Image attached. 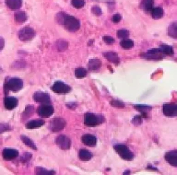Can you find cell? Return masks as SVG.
Listing matches in <instances>:
<instances>
[{"label": "cell", "instance_id": "cell-2", "mask_svg": "<svg viewBox=\"0 0 177 175\" xmlns=\"http://www.w3.org/2000/svg\"><path fill=\"white\" fill-rule=\"evenodd\" d=\"M23 87V81L19 78H11L8 79L5 84V90L7 91L10 90L13 92L19 91Z\"/></svg>", "mask_w": 177, "mask_h": 175}, {"label": "cell", "instance_id": "cell-36", "mask_svg": "<svg viewBox=\"0 0 177 175\" xmlns=\"http://www.w3.org/2000/svg\"><path fill=\"white\" fill-rule=\"evenodd\" d=\"M66 17H67V14L64 13V12L58 13L56 15V20H57V22L60 23V24H63V23H64V20H65V19H66Z\"/></svg>", "mask_w": 177, "mask_h": 175}, {"label": "cell", "instance_id": "cell-39", "mask_svg": "<svg viewBox=\"0 0 177 175\" xmlns=\"http://www.w3.org/2000/svg\"><path fill=\"white\" fill-rule=\"evenodd\" d=\"M141 123H142V117L140 116V115H136L134 117V119H133V123L135 124V125H139V124H141Z\"/></svg>", "mask_w": 177, "mask_h": 175}, {"label": "cell", "instance_id": "cell-32", "mask_svg": "<svg viewBox=\"0 0 177 175\" xmlns=\"http://www.w3.org/2000/svg\"><path fill=\"white\" fill-rule=\"evenodd\" d=\"M33 112V106H31V105H28L26 109H25V112H23V114H22V118H23V120L24 119H28L30 115H31V113Z\"/></svg>", "mask_w": 177, "mask_h": 175}, {"label": "cell", "instance_id": "cell-6", "mask_svg": "<svg viewBox=\"0 0 177 175\" xmlns=\"http://www.w3.org/2000/svg\"><path fill=\"white\" fill-rule=\"evenodd\" d=\"M66 121L61 117H55L50 123V129L53 132H60L66 126Z\"/></svg>", "mask_w": 177, "mask_h": 175}, {"label": "cell", "instance_id": "cell-4", "mask_svg": "<svg viewBox=\"0 0 177 175\" xmlns=\"http://www.w3.org/2000/svg\"><path fill=\"white\" fill-rule=\"evenodd\" d=\"M114 149L118 153V155L125 161H132L134 159V154L124 145H122V144L115 145Z\"/></svg>", "mask_w": 177, "mask_h": 175}, {"label": "cell", "instance_id": "cell-13", "mask_svg": "<svg viewBox=\"0 0 177 175\" xmlns=\"http://www.w3.org/2000/svg\"><path fill=\"white\" fill-rule=\"evenodd\" d=\"M165 160L170 165L177 167V150H172L165 154Z\"/></svg>", "mask_w": 177, "mask_h": 175}, {"label": "cell", "instance_id": "cell-8", "mask_svg": "<svg viewBox=\"0 0 177 175\" xmlns=\"http://www.w3.org/2000/svg\"><path fill=\"white\" fill-rule=\"evenodd\" d=\"M55 143L59 148L61 149H64V150L69 149L71 147V140L66 135H58L55 139Z\"/></svg>", "mask_w": 177, "mask_h": 175}, {"label": "cell", "instance_id": "cell-38", "mask_svg": "<svg viewBox=\"0 0 177 175\" xmlns=\"http://www.w3.org/2000/svg\"><path fill=\"white\" fill-rule=\"evenodd\" d=\"M111 104L113 105V106H114V107H118V108H124V104L121 102V101H111Z\"/></svg>", "mask_w": 177, "mask_h": 175}, {"label": "cell", "instance_id": "cell-17", "mask_svg": "<svg viewBox=\"0 0 177 175\" xmlns=\"http://www.w3.org/2000/svg\"><path fill=\"white\" fill-rule=\"evenodd\" d=\"M103 56L109 60L111 63H113V64H119L120 62V59L118 57L117 54H115L114 52H105L103 53Z\"/></svg>", "mask_w": 177, "mask_h": 175}, {"label": "cell", "instance_id": "cell-15", "mask_svg": "<svg viewBox=\"0 0 177 175\" xmlns=\"http://www.w3.org/2000/svg\"><path fill=\"white\" fill-rule=\"evenodd\" d=\"M81 140L83 144H85L86 146H89V147L95 146L96 142H97V138L95 136L92 135H89V134L82 135Z\"/></svg>", "mask_w": 177, "mask_h": 175}, {"label": "cell", "instance_id": "cell-33", "mask_svg": "<svg viewBox=\"0 0 177 175\" xmlns=\"http://www.w3.org/2000/svg\"><path fill=\"white\" fill-rule=\"evenodd\" d=\"M128 35H129V32L125 29H120L117 31V37L120 39H125L126 37H128Z\"/></svg>", "mask_w": 177, "mask_h": 175}, {"label": "cell", "instance_id": "cell-22", "mask_svg": "<svg viewBox=\"0 0 177 175\" xmlns=\"http://www.w3.org/2000/svg\"><path fill=\"white\" fill-rule=\"evenodd\" d=\"M44 124L43 120H32V121L29 122L26 124V127L28 129H34V128H38L41 127Z\"/></svg>", "mask_w": 177, "mask_h": 175}, {"label": "cell", "instance_id": "cell-42", "mask_svg": "<svg viewBox=\"0 0 177 175\" xmlns=\"http://www.w3.org/2000/svg\"><path fill=\"white\" fill-rule=\"evenodd\" d=\"M121 19H122V17H121V15L120 14H115V15H113V21L114 22V23H118L120 20H121Z\"/></svg>", "mask_w": 177, "mask_h": 175}, {"label": "cell", "instance_id": "cell-34", "mask_svg": "<svg viewBox=\"0 0 177 175\" xmlns=\"http://www.w3.org/2000/svg\"><path fill=\"white\" fill-rule=\"evenodd\" d=\"M134 108L136 109L137 111L141 112H144V113H146L147 112H149V111L151 110V107L148 106V105H135Z\"/></svg>", "mask_w": 177, "mask_h": 175}, {"label": "cell", "instance_id": "cell-31", "mask_svg": "<svg viewBox=\"0 0 177 175\" xmlns=\"http://www.w3.org/2000/svg\"><path fill=\"white\" fill-rule=\"evenodd\" d=\"M35 173L36 174H55V171H48V170H45L43 168H40V167H37L35 169Z\"/></svg>", "mask_w": 177, "mask_h": 175}, {"label": "cell", "instance_id": "cell-10", "mask_svg": "<svg viewBox=\"0 0 177 175\" xmlns=\"http://www.w3.org/2000/svg\"><path fill=\"white\" fill-rule=\"evenodd\" d=\"M52 90L55 93H68L71 90V88L61 81H56L52 87Z\"/></svg>", "mask_w": 177, "mask_h": 175}, {"label": "cell", "instance_id": "cell-20", "mask_svg": "<svg viewBox=\"0 0 177 175\" xmlns=\"http://www.w3.org/2000/svg\"><path fill=\"white\" fill-rule=\"evenodd\" d=\"M150 12H151V17L155 19H159L161 18H163V9L160 7L153 8Z\"/></svg>", "mask_w": 177, "mask_h": 175}, {"label": "cell", "instance_id": "cell-25", "mask_svg": "<svg viewBox=\"0 0 177 175\" xmlns=\"http://www.w3.org/2000/svg\"><path fill=\"white\" fill-rule=\"evenodd\" d=\"M27 19V15L24 11H19L15 14V20L18 23H23Z\"/></svg>", "mask_w": 177, "mask_h": 175}, {"label": "cell", "instance_id": "cell-24", "mask_svg": "<svg viewBox=\"0 0 177 175\" xmlns=\"http://www.w3.org/2000/svg\"><path fill=\"white\" fill-rule=\"evenodd\" d=\"M168 34L170 37L177 39V21L173 22L168 28Z\"/></svg>", "mask_w": 177, "mask_h": 175}, {"label": "cell", "instance_id": "cell-21", "mask_svg": "<svg viewBox=\"0 0 177 175\" xmlns=\"http://www.w3.org/2000/svg\"><path fill=\"white\" fill-rule=\"evenodd\" d=\"M79 156H80V159L83 161H88L92 158V154L87 149H80Z\"/></svg>", "mask_w": 177, "mask_h": 175}, {"label": "cell", "instance_id": "cell-26", "mask_svg": "<svg viewBox=\"0 0 177 175\" xmlns=\"http://www.w3.org/2000/svg\"><path fill=\"white\" fill-rule=\"evenodd\" d=\"M21 140H22V142L28 146L29 148H32V149H34V150H36L37 148H36V146H35V144L33 143V141L31 140V139H30L28 136H25V135H21Z\"/></svg>", "mask_w": 177, "mask_h": 175}, {"label": "cell", "instance_id": "cell-40", "mask_svg": "<svg viewBox=\"0 0 177 175\" xmlns=\"http://www.w3.org/2000/svg\"><path fill=\"white\" fill-rule=\"evenodd\" d=\"M103 41L105 43H107V44H112V43L114 42V39L113 37H111V36H104L103 37Z\"/></svg>", "mask_w": 177, "mask_h": 175}, {"label": "cell", "instance_id": "cell-9", "mask_svg": "<svg viewBox=\"0 0 177 175\" xmlns=\"http://www.w3.org/2000/svg\"><path fill=\"white\" fill-rule=\"evenodd\" d=\"M163 112L164 115L169 117H174L177 115V104L176 103H165L163 106Z\"/></svg>", "mask_w": 177, "mask_h": 175}, {"label": "cell", "instance_id": "cell-43", "mask_svg": "<svg viewBox=\"0 0 177 175\" xmlns=\"http://www.w3.org/2000/svg\"><path fill=\"white\" fill-rule=\"evenodd\" d=\"M30 158H31V155H30V153H25V154L23 155V158H22L21 161L24 162H27L30 160Z\"/></svg>", "mask_w": 177, "mask_h": 175}, {"label": "cell", "instance_id": "cell-11", "mask_svg": "<svg viewBox=\"0 0 177 175\" xmlns=\"http://www.w3.org/2000/svg\"><path fill=\"white\" fill-rule=\"evenodd\" d=\"M146 59L149 60H160L163 57V54L161 51V49H151L147 52V54L143 55Z\"/></svg>", "mask_w": 177, "mask_h": 175}, {"label": "cell", "instance_id": "cell-35", "mask_svg": "<svg viewBox=\"0 0 177 175\" xmlns=\"http://www.w3.org/2000/svg\"><path fill=\"white\" fill-rule=\"evenodd\" d=\"M72 5L76 8H81L85 5V1L84 0H72Z\"/></svg>", "mask_w": 177, "mask_h": 175}, {"label": "cell", "instance_id": "cell-44", "mask_svg": "<svg viewBox=\"0 0 177 175\" xmlns=\"http://www.w3.org/2000/svg\"><path fill=\"white\" fill-rule=\"evenodd\" d=\"M4 45H5V41L2 37H0V51L4 48Z\"/></svg>", "mask_w": 177, "mask_h": 175}, {"label": "cell", "instance_id": "cell-5", "mask_svg": "<svg viewBox=\"0 0 177 175\" xmlns=\"http://www.w3.org/2000/svg\"><path fill=\"white\" fill-rule=\"evenodd\" d=\"M34 30L30 27H24L22 28L19 31V40L23 41H27L31 40L34 37Z\"/></svg>", "mask_w": 177, "mask_h": 175}, {"label": "cell", "instance_id": "cell-28", "mask_svg": "<svg viewBox=\"0 0 177 175\" xmlns=\"http://www.w3.org/2000/svg\"><path fill=\"white\" fill-rule=\"evenodd\" d=\"M120 45L124 49H131L134 46V41L132 40H129V39H124L120 42Z\"/></svg>", "mask_w": 177, "mask_h": 175}, {"label": "cell", "instance_id": "cell-16", "mask_svg": "<svg viewBox=\"0 0 177 175\" xmlns=\"http://www.w3.org/2000/svg\"><path fill=\"white\" fill-rule=\"evenodd\" d=\"M4 104H5L6 109L13 110L14 108H16L17 105H18V100L16 98H14V97H6Z\"/></svg>", "mask_w": 177, "mask_h": 175}, {"label": "cell", "instance_id": "cell-1", "mask_svg": "<svg viewBox=\"0 0 177 175\" xmlns=\"http://www.w3.org/2000/svg\"><path fill=\"white\" fill-rule=\"evenodd\" d=\"M104 121V118L102 115H96L93 113H86L84 116V123L85 125L89 127H94L101 123H102Z\"/></svg>", "mask_w": 177, "mask_h": 175}, {"label": "cell", "instance_id": "cell-30", "mask_svg": "<svg viewBox=\"0 0 177 175\" xmlns=\"http://www.w3.org/2000/svg\"><path fill=\"white\" fill-rule=\"evenodd\" d=\"M75 76L78 79H82V78H84V77L87 76V70L82 68H77L75 70Z\"/></svg>", "mask_w": 177, "mask_h": 175}, {"label": "cell", "instance_id": "cell-12", "mask_svg": "<svg viewBox=\"0 0 177 175\" xmlns=\"http://www.w3.org/2000/svg\"><path fill=\"white\" fill-rule=\"evenodd\" d=\"M33 100L39 103H50V96L44 92H35L33 94Z\"/></svg>", "mask_w": 177, "mask_h": 175}, {"label": "cell", "instance_id": "cell-3", "mask_svg": "<svg viewBox=\"0 0 177 175\" xmlns=\"http://www.w3.org/2000/svg\"><path fill=\"white\" fill-rule=\"evenodd\" d=\"M63 25L66 27V29L68 30V31H71V32L77 31L80 27V20L78 19H76L73 16H68V15H67V17L64 20Z\"/></svg>", "mask_w": 177, "mask_h": 175}, {"label": "cell", "instance_id": "cell-19", "mask_svg": "<svg viewBox=\"0 0 177 175\" xmlns=\"http://www.w3.org/2000/svg\"><path fill=\"white\" fill-rule=\"evenodd\" d=\"M102 67V61L98 58L91 59L89 62V69L91 71H96Z\"/></svg>", "mask_w": 177, "mask_h": 175}, {"label": "cell", "instance_id": "cell-41", "mask_svg": "<svg viewBox=\"0 0 177 175\" xmlns=\"http://www.w3.org/2000/svg\"><path fill=\"white\" fill-rule=\"evenodd\" d=\"M92 12L95 14L96 16H100V15H102V9L99 8V7H97V6H95V7H93L92 8Z\"/></svg>", "mask_w": 177, "mask_h": 175}, {"label": "cell", "instance_id": "cell-29", "mask_svg": "<svg viewBox=\"0 0 177 175\" xmlns=\"http://www.w3.org/2000/svg\"><path fill=\"white\" fill-rule=\"evenodd\" d=\"M56 47L58 49V51L63 52L68 48V42L64 40H59L56 41Z\"/></svg>", "mask_w": 177, "mask_h": 175}, {"label": "cell", "instance_id": "cell-37", "mask_svg": "<svg viewBox=\"0 0 177 175\" xmlns=\"http://www.w3.org/2000/svg\"><path fill=\"white\" fill-rule=\"evenodd\" d=\"M11 128L9 126V124L8 123H0V134L6 132V131H9Z\"/></svg>", "mask_w": 177, "mask_h": 175}, {"label": "cell", "instance_id": "cell-7", "mask_svg": "<svg viewBox=\"0 0 177 175\" xmlns=\"http://www.w3.org/2000/svg\"><path fill=\"white\" fill-rule=\"evenodd\" d=\"M54 112H55V109L49 103H43L37 109L38 114L41 117H49L54 113Z\"/></svg>", "mask_w": 177, "mask_h": 175}, {"label": "cell", "instance_id": "cell-18", "mask_svg": "<svg viewBox=\"0 0 177 175\" xmlns=\"http://www.w3.org/2000/svg\"><path fill=\"white\" fill-rule=\"evenodd\" d=\"M6 4L10 9L16 10V9H19L21 7L22 1L21 0H6Z\"/></svg>", "mask_w": 177, "mask_h": 175}, {"label": "cell", "instance_id": "cell-14", "mask_svg": "<svg viewBox=\"0 0 177 175\" xmlns=\"http://www.w3.org/2000/svg\"><path fill=\"white\" fill-rule=\"evenodd\" d=\"M2 156L6 161H11L16 159L19 156V152L16 149H11V148H6L2 152Z\"/></svg>", "mask_w": 177, "mask_h": 175}, {"label": "cell", "instance_id": "cell-23", "mask_svg": "<svg viewBox=\"0 0 177 175\" xmlns=\"http://www.w3.org/2000/svg\"><path fill=\"white\" fill-rule=\"evenodd\" d=\"M153 5H154V1L153 0H143L141 2V8L144 9L145 11L149 12V11H151V9L153 8Z\"/></svg>", "mask_w": 177, "mask_h": 175}, {"label": "cell", "instance_id": "cell-27", "mask_svg": "<svg viewBox=\"0 0 177 175\" xmlns=\"http://www.w3.org/2000/svg\"><path fill=\"white\" fill-rule=\"evenodd\" d=\"M161 51L163 52V54H166V55H173L174 54V49L172 46L170 45H166V44H163L160 47Z\"/></svg>", "mask_w": 177, "mask_h": 175}]
</instances>
